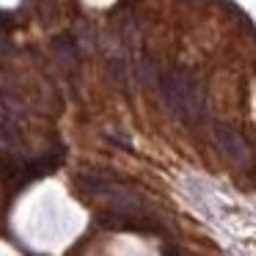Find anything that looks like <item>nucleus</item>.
Returning a JSON list of instances; mask_svg holds the SVG:
<instances>
[{
    "instance_id": "f257e3e1",
    "label": "nucleus",
    "mask_w": 256,
    "mask_h": 256,
    "mask_svg": "<svg viewBox=\"0 0 256 256\" xmlns=\"http://www.w3.org/2000/svg\"><path fill=\"white\" fill-rule=\"evenodd\" d=\"M160 96L179 118H198L204 113V91L198 80L184 69H171L160 78Z\"/></svg>"
},
{
    "instance_id": "f03ea898",
    "label": "nucleus",
    "mask_w": 256,
    "mask_h": 256,
    "mask_svg": "<svg viewBox=\"0 0 256 256\" xmlns=\"http://www.w3.org/2000/svg\"><path fill=\"white\" fill-rule=\"evenodd\" d=\"M212 138H215V144L220 146V152H223V154H226L232 162H240V166H248V162H250V149H248V144H245V138L232 127V124L218 122L215 127H212Z\"/></svg>"
}]
</instances>
